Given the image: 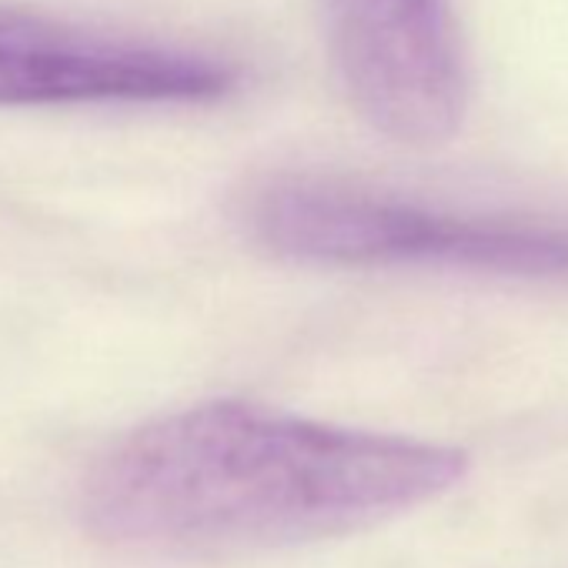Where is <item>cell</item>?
Segmentation results:
<instances>
[{
  "mask_svg": "<svg viewBox=\"0 0 568 568\" xmlns=\"http://www.w3.org/2000/svg\"><path fill=\"white\" fill-rule=\"evenodd\" d=\"M452 445L204 402L128 432L81 491L88 531L151 555H234L368 528L465 478Z\"/></svg>",
  "mask_w": 568,
  "mask_h": 568,
  "instance_id": "obj_1",
  "label": "cell"
},
{
  "mask_svg": "<svg viewBox=\"0 0 568 568\" xmlns=\"http://www.w3.org/2000/svg\"><path fill=\"white\" fill-rule=\"evenodd\" d=\"M251 234L308 264H442L568 281V227L428 211L325 178H274L247 201Z\"/></svg>",
  "mask_w": 568,
  "mask_h": 568,
  "instance_id": "obj_2",
  "label": "cell"
},
{
  "mask_svg": "<svg viewBox=\"0 0 568 568\" xmlns=\"http://www.w3.org/2000/svg\"><path fill=\"white\" fill-rule=\"evenodd\" d=\"M237 71L197 51L0 8V108L201 104Z\"/></svg>",
  "mask_w": 568,
  "mask_h": 568,
  "instance_id": "obj_3",
  "label": "cell"
},
{
  "mask_svg": "<svg viewBox=\"0 0 568 568\" xmlns=\"http://www.w3.org/2000/svg\"><path fill=\"white\" fill-rule=\"evenodd\" d=\"M325 11L342 81L382 134L432 148L458 131L468 81L448 0H325Z\"/></svg>",
  "mask_w": 568,
  "mask_h": 568,
  "instance_id": "obj_4",
  "label": "cell"
}]
</instances>
